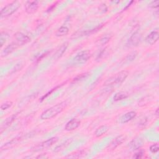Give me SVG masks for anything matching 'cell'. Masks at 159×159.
Here are the masks:
<instances>
[{
	"instance_id": "obj_1",
	"label": "cell",
	"mask_w": 159,
	"mask_h": 159,
	"mask_svg": "<svg viewBox=\"0 0 159 159\" xmlns=\"http://www.w3.org/2000/svg\"><path fill=\"white\" fill-rule=\"evenodd\" d=\"M67 104L66 101L61 102L45 110L40 115V118L43 120L50 119L60 114L66 107Z\"/></svg>"
},
{
	"instance_id": "obj_2",
	"label": "cell",
	"mask_w": 159,
	"mask_h": 159,
	"mask_svg": "<svg viewBox=\"0 0 159 159\" xmlns=\"http://www.w3.org/2000/svg\"><path fill=\"white\" fill-rule=\"evenodd\" d=\"M129 75V72L126 70H123L119 71L109 78H108L104 83V86H116L121 84L127 78Z\"/></svg>"
},
{
	"instance_id": "obj_3",
	"label": "cell",
	"mask_w": 159,
	"mask_h": 159,
	"mask_svg": "<svg viewBox=\"0 0 159 159\" xmlns=\"http://www.w3.org/2000/svg\"><path fill=\"white\" fill-rule=\"evenodd\" d=\"M20 7V3L18 1H14L7 4L1 11V17H6L11 16Z\"/></svg>"
},
{
	"instance_id": "obj_4",
	"label": "cell",
	"mask_w": 159,
	"mask_h": 159,
	"mask_svg": "<svg viewBox=\"0 0 159 159\" xmlns=\"http://www.w3.org/2000/svg\"><path fill=\"white\" fill-rule=\"evenodd\" d=\"M58 141V137H53L45 141H43L40 143H38L35 146L32 148V150L34 152H39L41 150H43L47 149L52 147L53 144H55Z\"/></svg>"
},
{
	"instance_id": "obj_5",
	"label": "cell",
	"mask_w": 159,
	"mask_h": 159,
	"mask_svg": "<svg viewBox=\"0 0 159 159\" xmlns=\"http://www.w3.org/2000/svg\"><path fill=\"white\" fill-rule=\"evenodd\" d=\"M91 57V54L88 50H83L78 53L74 57L73 60L78 63L82 64L86 63Z\"/></svg>"
},
{
	"instance_id": "obj_6",
	"label": "cell",
	"mask_w": 159,
	"mask_h": 159,
	"mask_svg": "<svg viewBox=\"0 0 159 159\" xmlns=\"http://www.w3.org/2000/svg\"><path fill=\"white\" fill-rule=\"evenodd\" d=\"M142 39V35L139 32H135L132 34L127 42V46L129 47H134L137 46Z\"/></svg>"
},
{
	"instance_id": "obj_7",
	"label": "cell",
	"mask_w": 159,
	"mask_h": 159,
	"mask_svg": "<svg viewBox=\"0 0 159 159\" xmlns=\"http://www.w3.org/2000/svg\"><path fill=\"white\" fill-rule=\"evenodd\" d=\"M14 39L16 40L15 42L19 45V47L29 43L31 40L28 35L20 32H17L14 34Z\"/></svg>"
},
{
	"instance_id": "obj_8",
	"label": "cell",
	"mask_w": 159,
	"mask_h": 159,
	"mask_svg": "<svg viewBox=\"0 0 159 159\" xmlns=\"http://www.w3.org/2000/svg\"><path fill=\"white\" fill-rule=\"evenodd\" d=\"M39 7V1H28L25 5V11L29 14H32L36 12Z\"/></svg>"
},
{
	"instance_id": "obj_9",
	"label": "cell",
	"mask_w": 159,
	"mask_h": 159,
	"mask_svg": "<svg viewBox=\"0 0 159 159\" xmlns=\"http://www.w3.org/2000/svg\"><path fill=\"white\" fill-rule=\"evenodd\" d=\"M126 139V137L124 135H120L116 137L114 139L112 140V142L107 146V148L109 150H112L117 148L118 146L121 145Z\"/></svg>"
},
{
	"instance_id": "obj_10",
	"label": "cell",
	"mask_w": 159,
	"mask_h": 159,
	"mask_svg": "<svg viewBox=\"0 0 159 159\" xmlns=\"http://www.w3.org/2000/svg\"><path fill=\"white\" fill-rule=\"evenodd\" d=\"M18 115H19V113L14 114L11 115V116H9L8 117H7L5 120H4L2 121V122L1 124V127H0L1 133H2V132L4 130H5L7 127H9L11 125V124L17 119Z\"/></svg>"
},
{
	"instance_id": "obj_11",
	"label": "cell",
	"mask_w": 159,
	"mask_h": 159,
	"mask_svg": "<svg viewBox=\"0 0 159 159\" xmlns=\"http://www.w3.org/2000/svg\"><path fill=\"white\" fill-rule=\"evenodd\" d=\"M159 37V32L158 29H156L152 31L145 38V42L147 43L149 45H153L158 40Z\"/></svg>"
},
{
	"instance_id": "obj_12",
	"label": "cell",
	"mask_w": 159,
	"mask_h": 159,
	"mask_svg": "<svg viewBox=\"0 0 159 159\" xmlns=\"http://www.w3.org/2000/svg\"><path fill=\"white\" fill-rule=\"evenodd\" d=\"M18 47H19V45L14 41L9 43L7 46H6L4 49L1 52V57H4L11 53H12L14 51H15Z\"/></svg>"
},
{
	"instance_id": "obj_13",
	"label": "cell",
	"mask_w": 159,
	"mask_h": 159,
	"mask_svg": "<svg viewBox=\"0 0 159 159\" xmlns=\"http://www.w3.org/2000/svg\"><path fill=\"white\" fill-rule=\"evenodd\" d=\"M144 144V140L141 137H135L132 139L129 143V147L133 150H138L140 149Z\"/></svg>"
},
{
	"instance_id": "obj_14",
	"label": "cell",
	"mask_w": 159,
	"mask_h": 159,
	"mask_svg": "<svg viewBox=\"0 0 159 159\" xmlns=\"http://www.w3.org/2000/svg\"><path fill=\"white\" fill-rule=\"evenodd\" d=\"M81 124V121L78 119H72L65 125V129L66 131H72L76 129Z\"/></svg>"
},
{
	"instance_id": "obj_15",
	"label": "cell",
	"mask_w": 159,
	"mask_h": 159,
	"mask_svg": "<svg viewBox=\"0 0 159 159\" xmlns=\"http://www.w3.org/2000/svg\"><path fill=\"white\" fill-rule=\"evenodd\" d=\"M22 137H16L15 139H13L12 140H11V141L4 143L1 147V151L2 150H8L11 148H12L14 146H15L16 144H17L20 140H22Z\"/></svg>"
},
{
	"instance_id": "obj_16",
	"label": "cell",
	"mask_w": 159,
	"mask_h": 159,
	"mask_svg": "<svg viewBox=\"0 0 159 159\" xmlns=\"http://www.w3.org/2000/svg\"><path fill=\"white\" fill-rule=\"evenodd\" d=\"M136 115H137V113L135 111H129L126 112L125 114H124L121 116L120 119V123L125 124L129 122L130 120L133 119L136 116Z\"/></svg>"
},
{
	"instance_id": "obj_17",
	"label": "cell",
	"mask_w": 159,
	"mask_h": 159,
	"mask_svg": "<svg viewBox=\"0 0 159 159\" xmlns=\"http://www.w3.org/2000/svg\"><path fill=\"white\" fill-rule=\"evenodd\" d=\"M68 46V42H65L63 43L58 48V50L56 51L53 58L55 60H58V58H60V57H61V56L63 55V53L65 52L67 47Z\"/></svg>"
},
{
	"instance_id": "obj_18",
	"label": "cell",
	"mask_w": 159,
	"mask_h": 159,
	"mask_svg": "<svg viewBox=\"0 0 159 159\" xmlns=\"http://www.w3.org/2000/svg\"><path fill=\"white\" fill-rule=\"evenodd\" d=\"M109 130V127L107 125H102L99 126L94 132V135L96 137H99L105 134Z\"/></svg>"
},
{
	"instance_id": "obj_19",
	"label": "cell",
	"mask_w": 159,
	"mask_h": 159,
	"mask_svg": "<svg viewBox=\"0 0 159 159\" xmlns=\"http://www.w3.org/2000/svg\"><path fill=\"white\" fill-rule=\"evenodd\" d=\"M69 32V29L66 26H61L55 32L57 37H63L66 35Z\"/></svg>"
},
{
	"instance_id": "obj_20",
	"label": "cell",
	"mask_w": 159,
	"mask_h": 159,
	"mask_svg": "<svg viewBox=\"0 0 159 159\" xmlns=\"http://www.w3.org/2000/svg\"><path fill=\"white\" fill-rule=\"evenodd\" d=\"M127 97H128V94L127 93L120 91L116 93L115 95L114 96L113 99L114 101H122L123 99H125Z\"/></svg>"
},
{
	"instance_id": "obj_21",
	"label": "cell",
	"mask_w": 159,
	"mask_h": 159,
	"mask_svg": "<svg viewBox=\"0 0 159 159\" xmlns=\"http://www.w3.org/2000/svg\"><path fill=\"white\" fill-rule=\"evenodd\" d=\"M71 139H68V140H66L64 143H63L60 144V145L57 146V147L55 148L54 152H60V151L63 150L65 148H66V147L71 143Z\"/></svg>"
},
{
	"instance_id": "obj_22",
	"label": "cell",
	"mask_w": 159,
	"mask_h": 159,
	"mask_svg": "<svg viewBox=\"0 0 159 159\" xmlns=\"http://www.w3.org/2000/svg\"><path fill=\"white\" fill-rule=\"evenodd\" d=\"M9 37V34L5 32H1V35H0V45L1 47L3 46V45L6 43L8 38Z\"/></svg>"
},
{
	"instance_id": "obj_23",
	"label": "cell",
	"mask_w": 159,
	"mask_h": 159,
	"mask_svg": "<svg viewBox=\"0 0 159 159\" xmlns=\"http://www.w3.org/2000/svg\"><path fill=\"white\" fill-rule=\"evenodd\" d=\"M84 153V152L83 150H78L75 152L73 153L69 154L66 158H80L81 157Z\"/></svg>"
},
{
	"instance_id": "obj_24",
	"label": "cell",
	"mask_w": 159,
	"mask_h": 159,
	"mask_svg": "<svg viewBox=\"0 0 159 159\" xmlns=\"http://www.w3.org/2000/svg\"><path fill=\"white\" fill-rule=\"evenodd\" d=\"M137 55V52L136 51H134V52H131L130 54H129L126 58H125V60L127 61H131L132 60H134L136 56Z\"/></svg>"
},
{
	"instance_id": "obj_25",
	"label": "cell",
	"mask_w": 159,
	"mask_h": 159,
	"mask_svg": "<svg viewBox=\"0 0 159 159\" xmlns=\"http://www.w3.org/2000/svg\"><path fill=\"white\" fill-rule=\"evenodd\" d=\"M12 106V101H6V102L2 103L1 105V109L2 111L7 110L9 107H11Z\"/></svg>"
},
{
	"instance_id": "obj_26",
	"label": "cell",
	"mask_w": 159,
	"mask_h": 159,
	"mask_svg": "<svg viewBox=\"0 0 159 159\" xmlns=\"http://www.w3.org/2000/svg\"><path fill=\"white\" fill-rule=\"evenodd\" d=\"M110 39H111V37L106 35V36H104L102 38H101L99 42L101 43V45H104V44L107 43L110 40Z\"/></svg>"
},
{
	"instance_id": "obj_27",
	"label": "cell",
	"mask_w": 159,
	"mask_h": 159,
	"mask_svg": "<svg viewBox=\"0 0 159 159\" xmlns=\"http://www.w3.org/2000/svg\"><path fill=\"white\" fill-rule=\"evenodd\" d=\"M159 150V146L158 143H154L152 144L150 147V150L152 153H155L157 152H158Z\"/></svg>"
},
{
	"instance_id": "obj_28",
	"label": "cell",
	"mask_w": 159,
	"mask_h": 159,
	"mask_svg": "<svg viewBox=\"0 0 159 159\" xmlns=\"http://www.w3.org/2000/svg\"><path fill=\"white\" fill-rule=\"evenodd\" d=\"M144 153H145V152L143 150H140L139 152H137V153H135L133 157L134 158H142L143 156Z\"/></svg>"
},
{
	"instance_id": "obj_29",
	"label": "cell",
	"mask_w": 159,
	"mask_h": 159,
	"mask_svg": "<svg viewBox=\"0 0 159 159\" xmlns=\"http://www.w3.org/2000/svg\"><path fill=\"white\" fill-rule=\"evenodd\" d=\"M158 4H159V1H154L151 2L149 5H150V7H151L152 8L155 9V8H158Z\"/></svg>"
},
{
	"instance_id": "obj_30",
	"label": "cell",
	"mask_w": 159,
	"mask_h": 159,
	"mask_svg": "<svg viewBox=\"0 0 159 159\" xmlns=\"http://www.w3.org/2000/svg\"><path fill=\"white\" fill-rule=\"evenodd\" d=\"M99 10L102 12H105L107 11V7L106 6V5L105 4H102L100 5V6L99 7Z\"/></svg>"
},
{
	"instance_id": "obj_31",
	"label": "cell",
	"mask_w": 159,
	"mask_h": 159,
	"mask_svg": "<svg viewBox=\"0 0 159 159\" xmlns=\"http://www.w3.org/2000/svg\"><path fill=\"white\" fill-rule=\"evenodd\" d=\"M37 158H47V157L45 156V154H41L40 155H39L38 157H37Z\"/></svg>"
},
{
	"instance_id": "obj_32",
	"label": "cell",
	"mask_w": 159,
	"mask_h": 159,
	"mask_svg": "<svg viewBox=\"0 0 159 159\" xmlns=\"http://www.w3.org/2000/svg\"><path fill=\"white\" fill-rule=\"evenodd\" d=\"M155 114H156V116H158V109H157V111H156V112H155Z\"/></svg>"
}]
</instances>
